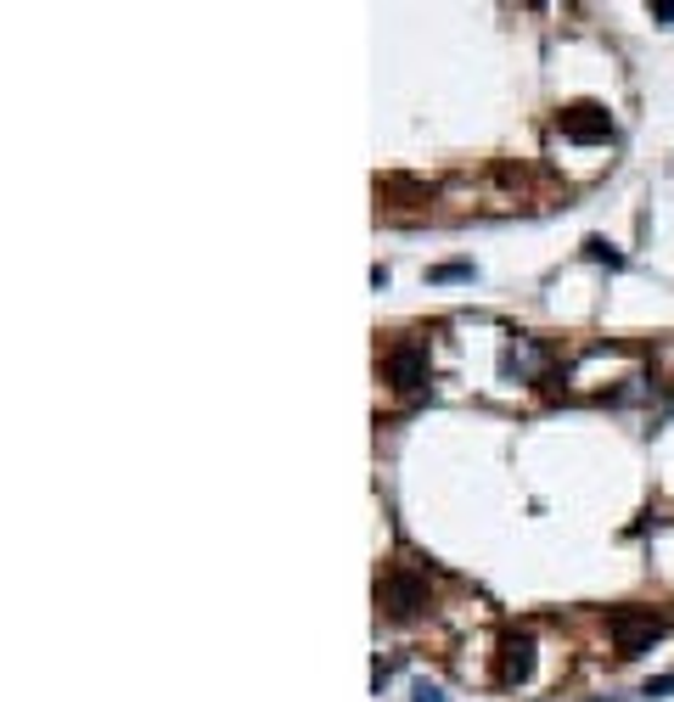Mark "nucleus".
I'll list each match as a JSON object with an SVG mask.
<instances>
[{
  "label": "nucleus",
  "mask_w": 674,
  "mask_h": 702,
  "mask_svg": "<svg viewBox=\"0 0 674 702\" xmlns=\"http://www.w3.org/2000/svg\"><path fill=\"white\" fill-rule=\"evenodd\" d=\"M607 635H613L619 657H640L658 635H669V613H652V607H613L607 613Z\"/></svg>",
  "instance_id": "nucleus-1"
},
{
  "label": "nucleus",
  "mask_w": 674,
  "mask_h": 702,
  "mask_svg": "<svg viewBox=\"0 0 674 702\" xmlns=\"http://www.w3.org/2000/svg\"><path fill=\"white\" fill-rule=\"evenodd\" d=\"M377 601H383V613L394 624H416L427 613V585L416 574H404V567H394V574L377 585Z\"/></svg>",
  "instance_id": "nucleus-2"
},
{
  "label": "nucleus",
  "mask_w": 674,
  "mask_h": 702,
  "mask_svg": "<svg viewBox=\"0 0 674 702\" xmlns=\"http://www.w3.org/2000/svg\"><path fill=\"white\" fill-rule=\"evenodd\" d=\"M562 136L579 147H601V141H613V113L601 102H573V108H562Z\"/></svg>",
  "instance_id": "nucleus-3"
},
{
  "label": "nucleus",
  "mask_w": 674,
  "mask_h": 702,
  "mask_svg": "<svg viewBox=\"0 0 674 702\" xmlns=\"http://www.w3.org/2000/svg\"><path fill=\"white\" fill-rule=\"evenodd\" d=\"M495 680H500V686H528V680H534V635H528V629L500 635Z\"/></svg>",
  "instance_id": "nucleus-4"
},
{
  "label": "nucleus",
  "mask_w": 674,
  "mask_h": 702,
  "mask_svg": "<svg viewBox=\"0 0 674 702\" xmlns=\"http://www.w3.org/2000/svg\"><path fill=\"white\" fill-rule=\"evenodd\" d=\"M388 383H394L399 393L427 388V349H422V343H399V349H388Z\"/></svg>",
  "instance_id": "nucleus-5"
},
{
  "label": "nucleus",
  "mask_w": 674,
  "mask_h": 702,
  "mask_svg": "<svg viewBox=\"0 0 674 702\" xmlns=\"http://www.w3.org/2000/svg\"><path fill=\"white\" fill-rule=\"evenodd\" d=\"M433 281H466L472 276V264H438V271H427Z\"/></svg>",
  "instance_id": "nucleus-6"
},
{
  "label": "nucleus",
  "mask_w": 674,
  "mask_h": 702,
  "mask_svg": "<svg viewBox=\"0 0 674 702\" xmlns=\"http://www.w3.org/2000/svg\"><path fill=\"white\" fill-rule=\"evenodd\" d=\"M411 702H450V697H445V686H433V680H416Z\"/></svg>",
  "instance_id": "nucleus-7"
},
{
  "label": "nucleus",
  "mask_w": 674,
  "mask_h": 702,
  "mask_svg": "<svg viewBox=\"0 0 674 702\" xmlns=\"http://www.w3.org/2000/svg\"><path fill=\"white\" fill-rule=\"evenodd\" d=\"M585 248H590V259H607V264H624V253H613V248H607L601 237H590Z\"/></svg>",
  "instance_id": "nucleus-8"
},
{
  "label": "nucleus",
  "mask_w": 674,
  "mask_h": 702,
  "mask_svg": "<svg viewBox=\"0 0 674 702\" xmlns=\"http://www.w3.org/2000/svg\"><path fill=\"white\" fill-rule=\"evenodd\" d=\"M652 17L669 28V23H674V0H652Z\"/></svg>",
  "instance_id": "nucleus-9"
},
{
  "label": "nucleus",
  "mask_w": 674,
  "mask_h": 702,
  "mask_svg": "<svg viewBox=\"0 0 674 702\" xmlns=\"http://www.w3.org/2000/svg\"><path fill=\"white\" fill-rule=\"evenodd\" d=\"M669 691H674V675H663V680H652V686H647V697H669Z\"/></svg>",
  "instance_id": "nucleus-10"
}]
</instances>
